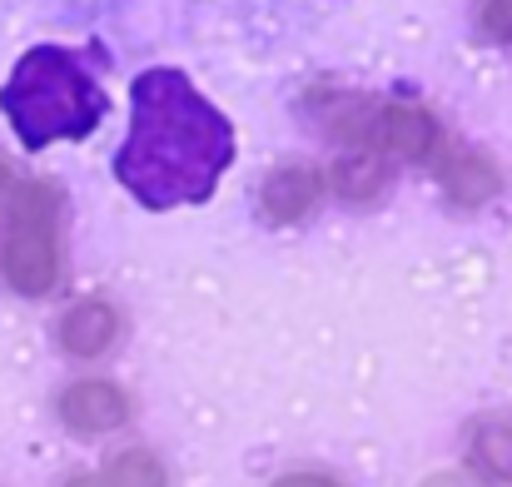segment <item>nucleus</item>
Segmentation results:
<instances>
[{
  "label": "nucleus",
  "instance_id": "f8f14e48",
  "mask_svg": "<svg viewBox=\"0 0 512 487\" xmlns=\"http://www.w3.org/2000/svg\"><path fill=\"white\" fill-rule=\"evenodd\" d=\"M483 30L512 45V0H483Z\"/></svg>",
  "mask_w": 512,
  "mask_h": 487
},
{
  "label": "nucleus",
  "instance_id": "9d476101",
  "mask_svg": "<svg viewBox=\"0 0 512 487\" xmlns=\"http://www.w3.org/2000/svg\"><path fill=\"white\" fill-rule=\"evenodd\" d=\"M448 189L458 194V199H468V204H478V199H488L493 189H498V174H493V164L478 160V155H463V160L448 164Z\"/></svg>",
  "mask_w": 512,
  "mask_h": 487
},
{
  "label": "nucleus",
  "instance_id": "423d86ee",
  "mask_svg": "<svg viewBox=\"0 0 512 487\" xmlns=\"http://www.w3.org/2000/svg\"><path fill=\"white\" fill-rule=\"evenodd\" d=\"M120 338V314L105 299H85L60 319V348L75 358H100Z\"/></svg>",
  "mask_w": 512,
  "mask_h": 487
},
{
  "label": "nucleus",
  "instance_id": "1a4fd4ad",
  "mask_svg": "<svg viewBox=\"0 0 512 487\" xmlns=\"http://www.w3.org/2000/svg\"><path fill=\"white\" fill-rule=\"evenodd\" d=\"M105 487H165V463L150 448H125L105 463Z\"/></svg>",
  "mask_w": 512,
  "mask_h": 487
},
{
  "label": "nucleus",
  "instance_id": "6e6552de",
  "mask_svg": "<svg viewBox=\"0 0 512 487\" xmlns=\"http://www.w3.org/2000/svg\"><path fill=\"white\" fill-rule=\"evenodd\" d=\"M468 463L488 478V483H512V423H478L473 443H468Z\"/></svg>",
  "mask_w": 512,
  "mask_h": 487
},
{
  "label": "nucleus",
  "instance_id": "4468645a",
  "mask_svg": "<svg viewBox=\"0 0 512 487\" xmlns=\"http://www.w3.org/2000/svg\"><path fill=\"white\" fill-rule=\"evenodd\" d=\"M423 487H473V483H468L463 473H438V478H428Z\"/></svg>",
  "mask_w": 512,
  "mask_h": 487
},
{
  "label": "nucleus",
  "instance_id": "f03ea898",
  "mask_svg": "<svg viewBox=\"0 0 512 487\" xmlns=\"http://www.w3.org/2000/svg\"><path fill=\"white\" fill-rule=\"evenodd\" d=\"M0 110L25 150H45L55 140L95 135L110 100L80 55H70L60 45H35L15 60V70L0 90Z\"/></svg>",
  "mask_w": 512,
  "mask_h": 487
},
{
  "label": "nucleus",
  "instance_id": "f257e3e1",
  "mask_svg": "<svg viewBox=\"0 0 512 487\" xmlns=\"http://www.w3.org/2000/svg\"><path fill=\"white\" fill-rule=\"evenodd\" d=\"M234 164V125L219 105L199 95V85L155 65L130 85V135L115 155V179L145 209L204 204L224 169Z\"/></svg>",
  "mask_w": 512,
  "mask_h": 487
},
{
  "label": "nucleus",
  "instance_id": "7ed1b4c3",
  "mask_svg": "<svg viewBox=\"0 0 512 487\" xmlns=\"http://www.w3.org/2000/svg\"><path fill=\"white\" fill-rule=\"evenodd\" d=\"M0 274L15 294L40 299L60 279V194L50 184H20L5 219Z\"/></svg>",
  "mask_w": 512,
  "mask_h": 487
},
{
  "label": "nucleus",
  "instance_id": "ddd939ff",
  "mask_svg": "<svg viewBox=\"0 0 512 487\" xmlns=\"http://www.w3.org/2000/svg\"><path fill=\"white\" fill-rule=\"evenodd\" d=\"M274 487H343V483L329 478V473H284Z\"/></svg>",
  "mask_w": 512,
  "mask_h": 487
},
{
  "label": "nucleus",
  "instance_id": "39448f33",
  "mask_svg": "<svg viewBox=\"0 0 512 487\" xmlns=\"http://www.w3.org/2000/svg\"><path fill=\"white\" fill-rule=\"evenodd\" d=\"M368 140L403 160H428L438 150V125L418 105H378L368 120Z\"/></svg>",
  "mask_w": 512,
  "mask_h": 487
},
{
  "label": "nucleus",
  "instance_id": "0eeeda50",
  "mask_svg": "<svg viewBox=\"0 0 512 487\" xmlns=\"http://www.w3.org/2000/svg\"><path fill=\"white\" fill-rule=\"evenodd\" d=\"M319 194H324L319 169L284 164V169H274L269 184H264V214L279 219V224H294V219H304V214L319 204Z\"/></svg>",
  "mask_w": 512,
  "mask_h": 487
},
{
  "label": "nucleus",
  "instance_id": "9b49d317",
  "mask_svg": "<svg viewBox=\"0 0 512 487\" xmlns=\"http://www.w3.org/2000/svg\"><path fill=\"white\" fill-rule=\"evenodd\" d=\"M383 160L378 155H368V150H358V155H348L339 164V189L343 199H373L378 189H383Z\"/></svg>",
  "mask_w": 512,
  "mask_h": 487
},
{
  "label": "nucleus",
  "instance_id": "2eb2a0df",
  "mask_svg": "<svg viewBox=\"0 0 512 487\" xmlns=\"http://www.w3.org/2000/svg\"><path fill=\"white\" fill-rule=\"evenodd\" d=\"M65 487H105V478H90V473H80V478H70Z\"/></svg>",
  "mask_w": 512,
  "mask_h": 487
},
{
  "label": "nucleus",
  "instance_id": "20e7f679",
  "mask_svg": "<svg viewBox=\"0 0 512 487\" xmlns=\"http://www.w3.org/2000/svg\"><path fill=\"white\" fill-rule=\"evenodd\" d=\"M60 418H65L70 433H80V438H100V433L125 428V418H130V398H125L115 383H105V378H85V383H70V388L60 393Z\"/></svg>",
  "mask_w": 512,
  "mask_h": 487
},
{
  "label": "nucleus",
  "instance_id": "dca6fc26",
  "mask_svg": "<svg viewBox=\"0 0 512 487\" xmlns=\"http://www.w3.org/2000/svg\"><path fill=\"white\" fill-rule=\"evenodd\" d=\"M5 189H10V169L0 164V199H5Z\"/></svg>",
  "mask_w": 512,
  "mask_h": 487
}]
</instances>
